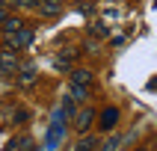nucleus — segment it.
<instances>
[{
    "label": "nucleus",
    "mask_w": 157,
    "mask_h": 151,
    "mask_svg": "<svg viewBox=\"0 0 157 151\" xmlns=\"http://www.w3.org/2000/svg\"><path fill=\"white\" fill-rule=\"evenodd\" d=\"M33 42H36V33L27 30V27H21V30H15V33L6 36V44L12 47V51H27V47H33Z\"/></svg>",
    "instance_id": "nucleus-1"
},
{
    "label": "nucleus",
    "mask_w": 157,
    "mask_h": 151,
    "mask_svg": "<svg viewBox=\"0 0 157 151\" xmlns=\"http://www.w3.org/2000/svg\"><path fill=\"white\" fill-rule=\"evenodd\" d=\"M21 68V62H18V51H0V74H15Z\"/></svg>",
    "instance_id": "nucleus-2"
},
{
    "label": "nucleus",
    "mask_w": 157,
    "mask_h": 151,
    "mask_svg": "<svg viewBox=\"0 0 157 151\" xmlns=\"http://www.w3.org/2000/svg\"><path fill=\"white\" fill-rule=\"evenodd\" d=\"M119 110H116V107H107L104 113H101V119H98V127H101V130H113L116 124H119Z\"/></svg>",
    "instance_id": "nucleus-3"
},
{
    "label": "nucleus",
    "mask_w": 157,
    "mask_h": 151,
    "mask_svg": "<svg viewBox=\"0 0 157 151\" xmlns=\"http://www.w3.org/2000/svg\"><path fill=\"white\" fill-rule=\"evenodd\" d=\"M92 122H95V110H77V115H74V127H77L80 133L83 130H89V127H92Z\"/></svg>",
    "instance_id": "nucleus-4"
},
{
    "label": "nucleus",
    "mask_w": 157,
    "mask_h": 151,
    "mask_svg": "<svg viewBox=\"0 0 157 151\" xmlns=\"http://www.w3.org/2000/svg\"><path fill=\"white\" fill-rule=\"evenodd\" d=\"M36 9H39L44 18H56L62 12V0H39V6H36Z\"/></svg>",
    "instance_id": "nucleus-5"
},
{
    "label": "nucleus",
    "mask_w": 157,
    "mask_h": 151,
    "mask_svg": "<svg viewBox=\"0 0 157 151\" xmlns=\"http://www.w3.org/2000/svg\"><path fill=\"white\" fill-rule=\"evenodd\" d=\"M30 145H33V136H12L3 151H27Z\"/></svg>",
    "instance_id": "nucleus-6"
},
{
    "label": "nucleus",
    "mask_w": 157,
    "mask_h": 151,
    "mask_svg": "<svg viewBox=\"0 0 157 151\" xmlns=\"http://www.w3.org/2000/svg\"><path fill=\"white\" fill-rule=\"evenodd\" d=\"M92 83V71L89 68H74L71 71V86H89Z\"/></svg>",
    "instance_id": "nucleus-7"
},
{
    "label": "nucleus",
    "mask_w": 157,
    "mask_h": 151,
    "mask_svg": "<svg viewBox=\"0 0 157 151\" xmlns=\"http://www.w3.org/2000/svg\"><path fill=\"white\" fill-rule=\"evenodd\" d=\"M62 130H65V124L56 119V122L51 124V133H48V148H53V145H59V142H62Z\"/></svg>",
    "instance_id": "nucleus-8"
},
{
    "label": "nucleus",
    "mask_w": 157,
    "mask_h": 151,
    "mask_svg": "<svg viewBox=\"0 0 157 151\" xmlns=\"http://www.w3.org/2000/svg\"><path fill=\"white\" fill-rule=\"evenodd\" d=\"M21 27H24V21H21V18L6 15V18H3V24H0V33H3V36H9V33H15V30H21Z\"/></svg>",
    "instance_id": "nucleus-9"
},
{
    "label": "nucleus",
    "mask_w": 157,
    "mask_h": 151,
    "mask_svg": "<svg viewBox=\"0 0 157 151\" xmlns=\"http://www.w3.org/2000/svg\"><path fill=\"white\" fill-rule=\"evenodd\" d=\"M71 59H74V51H62L59 56L53 59V68H56V71H65V68H68V62H71Z\"/></svg>",
    "instance_id": "nucleus-10"
},
{
    "label": "nucleus",
    "mask_w": 157,
    "mask_h": 151,
    "mask_svg": "<svg viewBox=\"0 0 157 151\" xmlns=\"http://www.w3.org/2000/svg\"><path fill=\"white\" fill-rule=\"evenodd\" d=\"M74 151H98V139L95 136H83V139L74 145Z\"/></svg>",
    "instance_id": "nucleus-11"
},
{
    "label": "nucleus",
    "mask_w": 157,
    "mask_h": 151,
    "mask_svg": "<svg viewBox=\"0 0 157 151\" xmlns=\"http://www.w3.org/2000/svg\"><path fill=\"white\" fill-rule=\"evenodd\" d=\"M21 86H30V83H33L36 80V65H24V68H21Z\"/></svg>",
    "instance_id": "nucleus-12"
},
{
    "label": "nucleus",
    "mask_w": 157,
    "mask_h": 151,
    "mask_svg": "<svg viewBox=\"0 0 157 151\" xmlns=\"http://www.w3.org/2000/svg\"><path fill=\"white\" fill-rule=\"evenodd\" d=\"M24 122H30V110H27V107H18L15 115L9 119V124H24Z\"/></svg>",
    "instance_id": "nucleus-13"
},
{
    "label": "nucleus",
    "mask_w": 157,
    "mask_h": 151,
    "mask_svg": "<svg viewBox=\"0 0 157 151\" xmlns=\"http://www.w3.org/2000/svg\"><path fill=\"white\" fill-rule=\"evenodd\" d=\"M71 98H74V101H77V104H80V101H86V98H89V92H86V86H71Z\"/></svg>",
    "instance_id": "nucleus-14"
},
{
    "label": "nucleus",
    "mask_w": 157,
    "mask_h": 151,
    "mask_svg": "<svg viewBox=\"0 0 157 151\" xmlns=\"http://www.w3.org/2000/svg\"><path fill=\"white\" fill-rule=\"evenodd\" d=\"M89 33H92V36H107V27L101 24V21H95V24L89 27Z\"/></svg>",
    "instance_id": "nucleus-15"
},
{
    "label": "nucleus",
    "mask_w": 157,
    "mask_h": 151,
    "mask_svg": "<svg viewBox=\"0 0 157 151\" xmlns=\"http://www.w3.org/2000/svg\"><path fill=\"white\" fill-rule=\"evenodd\" d=\"M148 89H154V92H157V77H151V80H148Z\"/></svg>",
    "instance_id": "nucleus-16"
},
{
    "label": "nucleus",
    "mask_w": 157,
    "mask_h": 151,
    "mask_svg": "<svg viewBox=\"0 0 157 151\" xmlns=\"http://www.w3.org/2000/svg\"><path fill=\"white\" fill-rule=\"evenodd\" d=\"M6 3H9V0H0V9H6Z\"/></svg>",
    "instance_id": "nucleus-17"
},
{
    "label": "nucleus",
    "mask_w": 157,
    "mask_h": 151,
    "mask_svg": "<svg viewBox=\"0 0 157 151\" xmlns=\"http://www.w3.org/2000/svg\"><path fill=\"white\" fill-rule=\"evenodd\" d=\"M116 151H128V148H116Z\"/></svg>",
    "instance_id": "nucleus-18"
}]
</instances>
